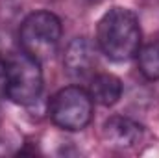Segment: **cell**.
<instances>
[{"label":"cell","mask_w":159,"mask_h":158,"mask_svg":"<svg viewBox=\"0 0 159 158\" xmlns=\"http://www.w3.org/2000/svg\"><path fill=\"white\" fill-rule=\"evenodd\" d=\"M96 45L102 54L113 62H126L137 56L141 48V26L131 9L111 7L98 21Z\"/></svg>","instance_id":"obj_1"},{"label":"cell","mask_w":159,"mask_h":158,"mask_svg":"<svg viewBox=\"0 0 159 158\" xmlns=\"http://www.w3.org/2000/svg\"><path fill=\"white\" fill-rule=\"evenodd\" d=\"M4 63H6V97L20 106L34 104L43 91L41 62L20 48L19 52H9L4 58Z\"/></svg>","instance_id":"obj_2"},{"label":"cell","mask_w":159,"mask_h":158,"mask_svg":"<svg viewBox=\"0 0 159 158\" xmlns=\"http://www.w3.org/2000/svg\"><path fill=\"white\" fill-rule=\"evenodd\" d=\"M61 39V21L52 11H34L30 13L19 30V45L32 58L44 62L50 60Z\"/></svg>","instance_id":"obj_3"},{"label":"cell","mask_w":159,"mask_h":158,"mask_svg":"<svg viewBox=\"0 0 159 158\" xmlns=\"http://www.w3.org/2000/svg\"><path fill=\"white\" fill-rule=\"evenodd\" d=\"M93 99L87 89L69 86L59 89L48 102V116L52 123L63 130H83L93 119Z\"/></svg>","instance_id":"obj_4"},{"label":"cell","mask_w":159,"mask_h":158,"mask_svg":"<svg viewBox=\"0 0 159 158\" xmlns=\"http://www.w3.org/2000/svg\"><path fill=\"white\" fill-rule=\"evenodd\" d=\"M98 45L87 37H76L69 43L63 58V65L67 75L72 80H91L94 77V69L98 65Z\"/></svg>","instance_id":"obj_5"},{"label":"cell","mask_w":159,"mask_h":158,"mask_svg":"<svg viewBox=\"0 0 159 158\" xmlns=\"http://www.w3.org/2000/svg\"><path fill=\"white\" fill-rule=\"evenodd\" d=\"M104 138L113 147L128 149V147H133L141 141L143 126L128 117L115 116L104 123Z\"/></svg>","instance_id":"obj_6"},{"label":"cell","mask_w":159,"mask_h":158,"mask_svg":"<svg viewBox=\"0 0 159 158\" xmlns=\"http://www.w3.org/2000/svg\"><path fill=\"white\" fill-rule=\"evenodd\" d=\"M89 95L93 99V102L102 104V106H113L115 102H119L120 95H122V82L115 75H94L89 82Z\"/></svg>","instance_id":"obj_7"},{"label":"cell","mask_w":159,"mask_h":158,"mask_svg":"<svg viewBox=\"0 0 159 158\" xmlns=\"http://www.w3.org/2000/svg\"><path fill=\"white\" fill-rule=\"evenodd\" d=\"M139 71L146 80H159V41H152L137 52Z\"/></svg>","instance_id":"obj_8"},{"label":"cell","mask_w":159,"mask_h":158,"mask_svg":"<svg viewBox=\"0 0 159 158\" xmlns=\"http://www.w3.org/2000/svg\"><path fill=\"white\" fill-rule=\"evenodd\" d=\"M6 97V63L4 58H0V99Z\"/></svg>","instance_id":"obj_9"},{"label":"cell","mask_w":159,"mask_h":158,"mask_svg":"<svg viewBox=\"0 0 159 158\" xmlns=\"http://www.w3.org/2000/svg\"><path fill=\"white\" fill-rule=\"evenodd\" d=\"M87 2H94L96 4V2H102V0H87Z\"/></svg>","instance_id":"obj_10"}]
</instances>
